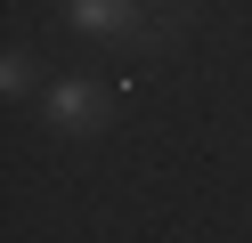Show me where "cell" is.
Segmentation results:
<instances>
[{"mask_svg":"<svg viewBox=\"0 0 252 243\" xmlns=\"http://www.w3.org/2000/svg\"><path fill=\"white\" fill-rule=\"evenodd\" d=\"M98 113H106V89H98V73H57L49 89H41V122H49V130H65V138L98 130Z\"/></svg>","mask_w":252,"mask_h":243,"instance_id":"1","label":"cell"},{"mask_svg":"<svg viewBox=\"0 0 252 243\" xmlns=\"http://www.w3.org/2000/svg\"><path fill=\"white\" fill-rule=\"evenodd\" d=\"M73 32H90V41H147V0H65Z\"/></svg>","mask_w":252,"mask_h":243,"instance_id":"2","label":"cell"},{"mask_svg":"<svg viewBox=\"0 0 252 243\" xmlns=\"http://www.w3.org/2000/svg\"><path fill=\"white\" fill-rule=\"evenodd\" d=\"M0 89H8V97L33 89V57H25V49H8V57H0Z\"/></svg>","mask_w":252,"mask_h":243,"instance_id":"3","label":"cell"}]
</instances>
